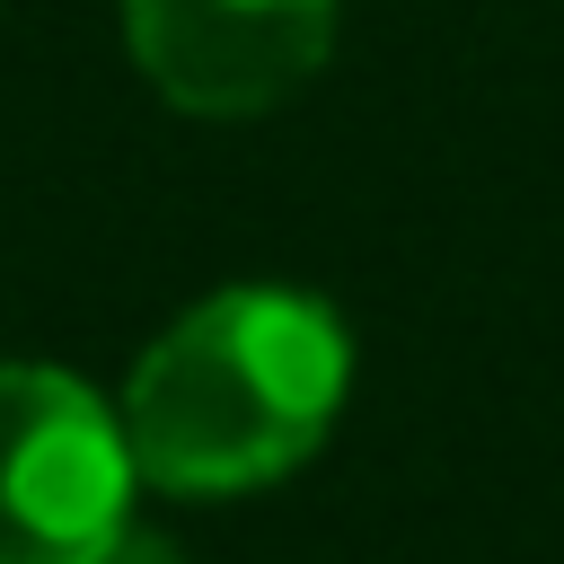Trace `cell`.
I'll return each mask as SVG.
<instances>
[{"label": "cell", "instance_id": "cell-1", "mask_svg": "<svg viewBox=\"0 0 564 564\" xmlns=\"http://www.w3.org/2000/svg\"><path fill=\"white\" fill-rule=\"evenodd\" d=\"M344 326L300 291H212L194 300L123 388L132 476L167 494H247L300 467L344 405Z\"/></svg>", "mask_w": 564, "mask_h": 564}, {"label": "cell", "instance_id": "cell-3", "mask_svg": "<svg viewBox=\"0 0 564 564\" xmlns=\"http://www.w3.org/2000/svg\"><path fill=\"white\" fill-rule=\"evenodd\" d=\"M141 79L185 115H264L335 44V0H123Z\"/></svg>", "mask_w": 564, "mask_h": 564}, {"label": "cell", "instance_id": "cell-2", "mask_svg": "<svg viewBox=\"0 0 564 564\" xmlns=\"http://www.w3.org/2000/svg\"><path fill=\"white\" fill-rule=\"evenodd\" d=\"M123 423L62 370L0 361V564H106L123 546Z\"/></svg>", "mask_w": 564, "mask_h": 564}]
</instances>
